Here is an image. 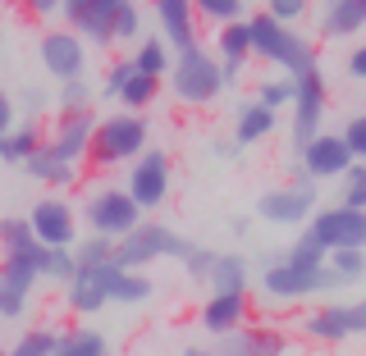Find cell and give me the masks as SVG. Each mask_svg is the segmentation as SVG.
<instances>
[{"label": "cell", "mask_w": 366, "mask_h": 356, "mask_svg": "<svg viewBox=\"0 0 366 356\" xmlns=\"http://www.w3.org/2000/svg\"><path fill=\"white\" fill-rule=\"evenodd\" d=\"M257 106H266L270 114L274 110H284V106H293V78H266V83H257Z\"/></svg>", "instance_id": "cell-37"}, {"label": "cell", "mask_w": 366, "mask_h": 356, "mask_svg": "<svg viewBox=\"0 0 366 356\" xmlns=\"http://www.w3.org/2000/svg\"><path fill=\"white\" fill-rule=\"evenodd\" d=\"M211 265H215V251H211V247H197V243H192V251L183 256V274H188V279H197V283H206V274H211Z\"/></svg>", "instance_id": "cell-45"}, {"label": "cell", "mask_w": 366, "mask_h": 356, "mask_svg": "<svg viewBox=\"0 0 366 356\" xmlns=\"http://www.w3.org/2000/svg\"><path fill=\"white\" fill-rule=\"evenodd\" d=\"M55 356H110V342L97 329H64L55 342Z\"/></svg>", "instance_id": "cell-29"}, {"label": "cell", "mask_w": 366, "mask_h": 356, "mask_svg": "<svg viewBox=\"0 0 366 356\" xmlns=\"http://www.w3.org/2000/svg\"><path fill=\"white\" fill-rule=\"evenodd\" d=\"M60 9H64L60 0H32V5H28V14H32V19H55Z\"/></svg>", "instance_id": "cell-51"}, {"label": "cell", "mask_w": 366, "mask_h": 356, "mask_svg": "<svg viewBox=\"0 0 366 356\" xmlns=\"http://www.w3.org/2000/svg\"><path fill=\"white\" fill-rule=\"evenodd\" d=\"M343 68H348V78H357V83H366V41L348 51V60H343Z\"/></svg>", "instance_id": "cell-47"}, {"label": "cell", "mask_w": 366, "mask_h": 356, "mask_svg": "<svg viewBox=\"0 0 366 356\" xmlns=\"http://www.w3.org/2000/svg\"><path fill=\"white\" fill-rule=\"evenodd\" d=\"M28 228H32V238H37V247H64V251H74L78 247V210H74V201H64V197H41L37 205H32L28 215Z\"/></svg>", "instance_id": "cell-10"}, {"label": "cell", "mask_w": 366, "mask_h": 356, "mask_svg": "<svg viewBox=\"0 0 366 356\" xmlns=\"http://www.w3.org/2000/svg\"><path fill=\"white\" fill-rule=\"evenodd\" d=\"M343 146L352 151V165H366V114H352L348 123H343Z\"/></svg>", "instance_id": "cell-43"}, {"label": "cell", "mask_w": 366, "mask_h": 356, "mask_svg": "<svg viewBox=\"0 0 366 356\" xmlns=\"http://www.w3.org/2000/svg\"><path fill=\"white\" fill-rule=\"evenodd\" d=\"M74 270H78L74 251H64V247H46V260H41V279H51V283H69V279H74Z\"/></svg>", "instance_id": "cell-39"}, {"label": "cell", "mask_w": 366, "mask_h": 356, "mask_svg": "<svg viewBox=\"0 0 366 356\" xmlns=\"http://www.w3.org/2000/svg\"><path fill=\"white\" fill-rule=\"evenodd\" d=\"M307 233L320 243V251H366V210L352 205H320L307 220Z\"/></svg>", "instance_id": "cell-7"}, {"label": "cell", "mask_w": 366, "mask_h": 356, "mask_svg": "<svg viewBox=\"0 0 366 356\" xmlns=\"http://www.w3.org/2000/svg\"><path fill=\"white\" fill-rule=\"evenodd\" d=\"M348 329H352V338H366V297L348 302Z\"/></svg>", "instance_id": "cell-48"}, {"label": "cell", "mask_w": 366, "mask_h": 356, "mask_svg": "<svg viewBox=\"0 0 366 356\" xmlns=\"http://www.w3.org/2000/svg\"><path fill=\"white\" fill-rule=\"evenodd\" d=\"M215 356H284L289 352V334L280 325H243L238 334L215 338Z\"/></svg>", "instance_id": "cell-17"}, {"label": "cell", "mask_w": 366, "mask_h": 356, "mask_svg": "<svg viewBox=\"0 0 366 356\" xmlns=\"http://www.w3.org/2000/svg\"><path fill=\"white\" fill-rule=\"evenodd\" d=\"M280 256L289 260V265H302V270H320V265H325V251H320V243H316L312 233H307V228H302V233H297L293 243L280 251Z\"/></svg>", "instance_id": "cell-35"}, {"label": "cell", "mask_w": 366, "mask_h": 356, "mask_svg": "<svg viewBox=\"0 0 366 356\" xmlns=\"http://www.w3.org/2000/svg\"><path fill=\"white\" fill-rule=\"evenodd\" d=\"M215 60H220L224 68H247L252 46H247V28H243V23H229V28L215 32Z\"/></svg>", "instance_id": "cell-28"}, {"label": "cell", "mask_w": 366, "mask_h": 356, "mask_svg": "<svg viewBox=\"0 0 366 356\" xmlns=\"http://www.w3.org/2000/svg\"><path fill=\"white\" fill-rule=\"evenodd\" d=\"M188 251H192V243H188V238H179L169 224L142 220L129 238H119V243H114V265L147 274L156 260H183Z\"/></svg>", "instance_id": "cell-5"}, {"label": "cell", "mask_w": 366, "mask_h": 356, "mask_svg": "<svg viewBox=\"0 0 366 356\" xmlns=\"http://www.w3.org/2000/svg\"><path fill=\"white\" fill-rule=\"evenodd\" d=\"M257 288L270 297V302H307V297L316 293H330L335 288V279H330V270H302V265H289L284 256H270L266 265L257 274Z\"/></svg>", "instance_id": "cell-6"}, {"label": "cell", "mask_w": 366, "mask_h": 356, "mask_svg": "<svg viewBox=\"0 0 366 356\" xmlns=\"http://www.w3.org/2000/svg\"><path fill=\"white\" fill-rule=\"evenodd\" d=\"M160 96V78H147V73H133L129 83H124V91L114 101L124 106V114H147L152 110V101Z\"/></svg>", "instance_id": "cell-30"}, {"label": "cell", "mask_w": 366, "mask_h": 356, "mask_svg": "<svg viewBox=\"0 0 366 356\" xmlns=\"http://www.w3.org/2000/svg\"><path fill=\"white\" fill-rule=\"evenodd\" d=\"M110 5L114 0H69L60 9L64 28L83 41H97V46H114L110 41Z\"/></svg>", "instance_id": "cell-19"}, {"label": "cell", "mask_w": 366, "mask_h": 356, "mask_svg": "<svg viewBox=\"0 0 366 356\" xmlns=\"http://www.w3.org/2000/svg\"><path fill=\"white\" fill-rule=\"evenodd\" d=\"M206 283H211V293H252V260L243 251H215Z\"/></svg>", "instance_id": "cell-23"}, {"label": "cell", "mask_w": 366, "mask_h": 356, "mask_svg": "<svg viewBox=\"0 0 366 356\" xmlns=\"http://www.w3.org/2000/svg\"><path fill=\"white\" fill-rule=\"evenodd\" d=\"M257 215L266 224H280V228H302L316 215V183H312V188H293V183H284V188L261 192V197H257Z\"/></svg>", "instance_id": "cell-12"}, {"label": "cell", "mask_w": 366, "mask_h": 356, "mask_svg": "<svg viewBox=\"0 0 366 356\" xmlns=\"http://www.w3.org/2000/svg\"><path fill=\"white\" fill-rule=\"evenodd\" d=\"M14 114H19L14 96H9V91H0V137H5L9 128H14Z\"/></svg>", "instance_id": "cell-50"}, {"label": "cell", "mask_w": 366, "mask_h": 356, "mask_svg": "<svg viewBox=\"0 0 366 356\" xmlns=\"http://www.w3.org/2000/svg\"><path fill=\"white\" fill-rule=\"evenodd\" d=\"M23 311H28V297L14 293V288H5L0 283V320H19Z\"/></svg>", "instance_id": "cell-46"}, {"label": "cell", "mask_w": 366, "mask_h": 356, "mask_svg": "<svg viewBox=\"0 0 366 356\" xmlns=\"http://www.w3.org/2000/svg\"><path fill=\"white\" fill-rule=\"evenodd\" d=\"M78 224H87L92 238L119 243V238H129L133 228L142 224V210L133 205V197L119 188V183H97V188L83 197V205H78Z\"/></svg>", "instance_id": "cell-3"}, {"label": "cell", "mask_w": 366, "mask_h": 356, "mask_svg": "<svg viewBox=\"0 0 366 356\" xmlns=\"http://www.w3.org/2000/svg\"><path fill=\"white\" fill-rule=\"evenodd\" d=\"M202 329L211 338H224V334H238L243 325H252V293H211L202 302Z\"/></svg>", "instance_id": "cell-16"}, {"label": "cell", "mask_w": 366, "mask_h": 356, "mask_svg": "<svg viewBox=\"0 0 366 356\" xmlns=\"http://www.w3.org/2000/svg\"><path fill=\"white\" fill-rule=\"evenodd\" d=\"M243 28H247L252 60L274 64L284 78H302V73H312V68H316V46H312V37H302V32H293V28H280L266 9L247 14Z\"/></svg>", "instance_id": "cell-1"}, {"label": "cell", "mask_w": 366, "mask_h": 356, "mask_svg": "<svg viewBox=\"0 0 366 356\" xmlns=\"http://www.w3.org/2000/svg\"><path fill=\"white\" fill-rule=\"evenodd\" d=\"M165 83H169V96H174L179 106H192V110L211 106V101L224 91L220 60H215V55L206 51V46H192V51L174 55V64H169Z\"/></svg>", "instance_id": "cell-4"}, {"label": "cell", "mask_w": 366, "mask_h": 356, "mask_svg": "<svg viewBox=\"0 0 366 356\" xmlns=\"http://www.w3.org/2000/svg\"><path fill=\"white\" fill-rule=\"evenodd\" d=\"M92 133H97V114L83 110V114H60V119L46 128V151H51L60 165H78L92 151Z\"/></svg>", "instance_id": "cell-13"}, {"label": "cell", "mask_w": 366, "mask_h": 356, "mask_svg": "<svg viewBox=\"0 0 366 356\" xmlns=\"http://www.w3.org/2000/svg\"><path fill=\"white\" fill-rule=\"evenodd\" d=\"M0 46H5V41H0Z\"/></svg>", "instance_id": "cell-55"}, {"label": "cell", "mask_w": 366, "mask_h": 356, "mask_svg": "<svg viewBox=\"0 0 366 356\" xmlns=\"http://www.w3.org/2000/svg\"><path fill=\"white\" fill-rule=\"evenodd\" d=\"M55 342H60V334L51 325H37V329H23L19 342L5 356H55Z\"/></svg>", "instance_id": "cell-34"}, {"label": "cell", "mask_w": 366, "mask_h": 356, "mask_svg": "<svg viewBox=\"0 0 366 356\" xmlns=\"http://www.w3.org/2000/svg\"><path fill=\"white\" fill-rule=\"evenodd\" d=\"M152 14H156V23H160L156 37L165 41L174 55L192 51V46H202V41H197V28H202V23H197V9H192V0H160Z\"/></svg>", "instance_id": "cell-18"}, {"label": "cell", "mask_w": 366, "mask_h": 356, "mask_svg": "<svg viewBox=\"0 0 366 356\" xmlns=\"http://www.w3.org/2000/svg\"><path fill=\"white\" fill-rule=\"evenodd\" d=\"M37 247V238H32V228L23 215H9V220H0V256H14V251H28Z\"/></svg>", "instance_id": "cell-36"}, {"label": "cell", "mask_w": 366, "mask_h": 356, "mask_svg": "<svg viewBox=\"0 0 366 356\" xmlns=\"http://www.w3.org/2000/svg\"><path fill=\"white\" fill-rule=\"evenodd\" d=\"M147 137H152V123H147V114H106V119H97V133H92V151L87 160L97 169H114V165H133L137 156L147 151Z\"/></svg>", "instance_id": "cell-2"}, {"label": "cell", "mask_w": 366, "mask_h": 356, "mask_svg": "<svg viewBox=\"0 0 366 356\" xmlns=\"http://www.w3.org/2000/svg\"><path fill=\"white\" fill-rule=\"evenodd\" d=\"M74 260L78 265H114V243H106V238H78L74 247Z\"/></svg>", "instance_id": "cell-40"}, {"label": "cell", "mask_w": 366, "mask_h": 356, "mask_svg": "<svg viewBox=\"0 0 366 356\" xmlns=\"http://www.w3.org/2000/svg\"><path fill=\"white\" fill-rule=\"evenodd\" d=\"M110 41H142V5L133 0H114L110 5Z\"/></svg>", "instance_id": "cell-31"}, {"label": "cell", "mask_w": 366, "mask_h": 356, "mask_svg": "<svg viewBox=\"0 0 366 356\" xmlns=\"http://www.w3.org/2000/svg\"><path fill=\"white\" fill-rule=\"evenodd\" d=\"M37 60L55 83H74L87 73V41L74 37L69 28H46L37 41Z\"/></svg>", "instance_id": "cell-11"}, {"label": "cell", "mask_w": 366, "mask_h": 356, "mask_svg": "<svg viewBox=\"0 0 366 356\" xmlns=\"http://www.w3.org/2000/svg\"><path fill=\"white\" fill-rule=\"evenodd\" d=\"M41 260H46V247H28V251H14V256H0V283L23 293V297H32L37 283H41Z\"/></svg>", "instance_id": "cell-22"}, {"label": "cell", "mask_w": 366, "mask_h": 356, "mask_svg": "<svg viewBox=\"0 0 366 356\" xmlns=\"http://www.w3.org/2000/svg\"><path fill=\"white\" fill-rule=\"evenodd\" d=\"M270 133H274V114L266 106H257V101H247L234 119V146L238 151H243V146H257V142H266Z\"/></svg>", "instance_id": "cell-25"}, {"label": "cell", "mask_w": 366, "mask_h": 356, "mask_svg": "<svg viewBox=\"0 0 366 356\" xmlns=\"http://www.w3.org/2000/svg\"><path fill=\"white\" fill-rule=\"evenodd\" d=\"M325 110H330V87L320 68L293 78V151H302L316 133H325Z\"/></svg>", "instance_id": "cell-9"}, {"label": "cell", "mask_w": 366, "mask_h": 356, "mask_svg": "<svg viewBox=\"0 0 366 356\" xmlns=\"http://www.w3.org/2000/svg\"><path fill=\"white\" fill-rule=\"evenodd\" d=\"M343 205L366 210V165H352L348 174H343Z\"/></svg>", "instance_id": "cell-44"}, {"label": "cell", "mask_w": 366, "mask_h": 356, "mask_svg": "<svg viewBox=\"0 0 366 356\" xmlns=\"http://www.w3.org/2000/svg\"><path fill=\"white\" fill-rule=\"evenodd\" d=\"M23 110H28V119H37V123H41V110H46V91H41V87H28V91H23Z\"/></svg>", "instance_id": "cell-49"}, {"label": "cell", "mask_w": 366, "mask_h": 356, "mask_svg": "<svg viewBox=\"0 0 366 356\" xmlns=\"http://www.w3.org/2000/svg\"><path fill=\"white\" fill-rule=\"evenodd\" d=\"M211 156H220V160H234V156H238L234 137H224V142H211Z\"/></svg>", "instance_id": "cell-52"}, {"label": "cell", "mask_w": 366, "mask_h": 356, "mask_svg": "<svg viewBox=\"0 0 366 356\" xmlns=\"http://www.w3.org/2000/svg\"><path fill=\"white\" fill-rule=\"evenodd\" d=\"M320 37L330 41H348L366 32V0H330V5H320Z\"/></svg>", "instance_id": "cell-21"}, {"label": "cell", "mask_w": 366, "mask_h": 356, "mask_svg": "<svg viewBox=\"0 0 366 356\" xmlns=\"http://www.w3.org/2000/svg\"><path fill=\"white\" fill-rule=\"evenodd\" d=\"M307 9H312L307 0H270V5H266V14H270L274 23H280V28H293V32H297V23L307 19Z\"/></svg>", "instance_id": "cell-41"}, {"label": "cell", "mask_w": 366, "mask_h": 356, "mask_svg": "<svg viewBox=\"0 0 366 356\" xmlns=\"http://www.w3.org/2000/svg\"><path fill=\"white\" fill-rule=\"evenodd\" d=\"M325 270H330V279H335V288H343V283H362L366 279V251H330Z\"/></svg>", "instance_id": "cell-32"}, {"label": "cell", "mask_w": 366, "mask_h": 356, "mask_svg": "<svg viewBox=\"0 0 366 356\" xmlns=\"http://www.w3.org/2000/svg\"><path fill=\"white\" fill-rule=\"evenodd\" d=\"M179 356H215V352H211V347H183Z\"/></svg>", "instance_id": "cell-54"}, {"label": "cell", "mask_w": 366, "mask_h": 356, "mask_svg": "<svg viewBox=\"0 0 366 356\" xmlns=\"http://www.w3.org/2000/svg\"><path fill=\"white\" fill-rule=\"evenodd\" d=\"M41 146H46V128L37 119H23L0 137V160H5V165H23V160H32Z\"/></svg>", "instance_id": "cell-24"}, {"label": "cell", "mask_w": 366, "mask_h": 356, "mask_svg": "<svg viewBox=\"0 0 366 356\" xmlns=\"http://www.w3.org/2000/svg\"><path fill=\"white\" fill-rule=\"evenodd\" d=\"M152 297H156V279H152V274H137V270H119V274H114L110 302H119V306H142V302H152Z\"/></svg>", "instance_id": "cell-27"}, {"label": "cell", "mask_w": 366, "mask_h": 356, "mask_svg": "<svg viewBox=\"0 0 366 356\" xmlns=\"http://www.w3.org/2000/svg\"><path fill=\"white\" fill-rule=\"evenodd\" d=\"M297 329H302V338L325 342V347H335V342L352 338V329H348V302H320V306H307L302 320H297Z\"/></svg>", "instance_id": "cell-20"}, {"label": "cell", "mask_w": 366, "mask_h": 356, "mask_svg": "<svg viewBox=\"0 0 366 356\" xmlns=\"http://www.w3.org/2000/svg\"><path fill=\"white\" fill-rule=\"evenodd\" d=\"M129 60H133V68H137V73H147V78H160V83H165L169 64H174V51H169V46L160 41V37H147V32H142V41L133 46V55H129Z\"/></svg>", "instance_id": "cell-26"}, {"label": "cell", "mask_w": 366, "mask_h": 356, "mask_svg": "<svg viewBox=\"0 0 366 356\" xmlns=\"http://www.w3.org/2000/svg\"><path fill=\"white\" fill-rule=\"evenodd\" d=\"M229 228H234V238H247V233H252V220H247V215H238Z\"/></svg>", "instance_id": "cell-53"}, {"label": "cell", "mask_w": 366, "mask_h": 356, "mask_svg": "<svg viewBox=\"0 0 366 356\" xmlns=\"http://www.w3.org/2000/svg\"><path fill=\"white\" fill-rule=\"evenodd\" d=\"M114 274H119V265H78L74 279L64 283V302L69 311L78 315H97L101 306H110V283Z\"/></svg>", "instance_id": "cell-14"}, {"label": "cell", "mask_w": 366, "mask_h": 356, "mask_svg": "<svg viewBox=\"0 0 366 356\" xmlns=\"http://www.w3.org/2000/svg\"><path fill=\"white\" fill-rule=\"evenodd\" d=\"M297 160H302L297 169H302L312 183H316V178H343V174L352 169V151L343 146L339 133H316L312 142L297 151Z\"/></svg>", "instance_id": "cell-15"}, {"label": "cell", "mask_w": 366, "mask_h": 356, "mask_svg": "<svg viewBox=\"0 0 366 356\" xmlns=\"http://www.w3.org/2000/svg\"><path fill=\"white\" fill-rule=\"evenodd\" d=\"M192 9H197V23H211L215 32L229 28V23H243L247 9L238 5V0H192Z\"/></svg>", "instance_id": "cell-33"}, {"label": "cell", "mask_w": 366, "mask_h": 356, "mask_svg": "<svg viewBox=\"0 0 366 356\" xmlns=\"http://www.w3.org/2000/svg\"><path fill=\"white\" fill-rule=\"evenodd\" d=\"M55 106H60V114H83V110H92V87H87V78L60 83V91H55Z\"/></svg>", "instance_id": "cell-38"}, {"label": "cell", "mask_w": 366, "mask_h": 356, "mask_svg": "<svg viewBox=\"0 0 366 356\" xmlns=\"http://www.w3.org/2000/svg\"><path fill=\"white\" fill-rule=\"evenodd\" d=\"M137 73V68H133V60H129V55H119V60H110V68H106V78H101V96H119V91H124V83H129V78Z\"/></svg>", "instance_id": "cell-42"}, {"label": "cell", "mask_w": 366, "mask_h": 356, "mask_svg": "<svg viewBox=\"0 0 366 356\" xmlns=\"http://www.w3.org/2000/svg\"><path fill=\"white\" fill-rule=\"evenodd\" d=\"M124 192H129L133 205L142 210V220L156 210V205H165V197H169V156L160 151V146H147V151L129 165Z\"/></svg>", "instance_id": "cell-8"}]
</instances>
